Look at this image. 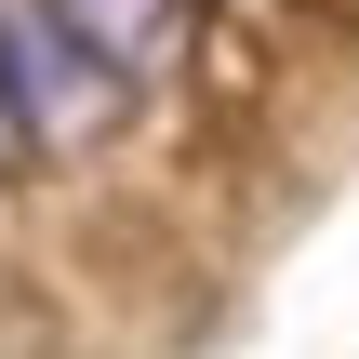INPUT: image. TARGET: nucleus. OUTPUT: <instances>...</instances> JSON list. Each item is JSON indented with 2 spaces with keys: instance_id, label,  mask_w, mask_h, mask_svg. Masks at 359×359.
Returning a JSON list of instances; mask_svg holds the SVG:
<instances>
[{
  "instance_id": "1",
  "label": "nucleus",
  "mask_w": 359,
  "mask_h": 359,
  "mask_svg": "<svg viewBox=\"0 0 359 359\" xmlns=\"http://www.w3.org/2000/svg\"><path fill=\"white\" fill-rule=\"evenodd\" d=\"M120 120H133V80L53 0H0V160H93Z\"/></svg>"
},
{
  "instance_id": "2",
  "label": "nucleus",
  "mask_w": 359,
  "mask_h": 359,
  "mask_svg": "<svg viewBox=\"0 0 359 359\" xmlns=\"http://www.w3.org/2000/svg\"><path fill=\"white\" fill-rule=\"evenodd\" d=\"M53 13H67V27L133 80V93H147L160 67H187V13H200V0H53Z\"/></svg>"
}]
</instances>
